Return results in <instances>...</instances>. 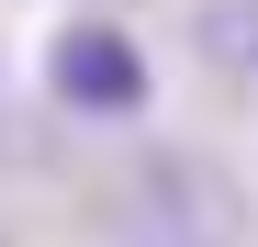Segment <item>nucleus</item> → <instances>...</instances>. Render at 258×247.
<instances>
[{"instance_id": "obj_1", "label": "nucleus", "mask_w": 258, "mask_h": 247, "mask_svg": "<svg viewBox=\"0 0 258 247\" xmlns=\"http://www.w3.org/2000/svg\"><path fill=\"white\" fill-rule=\"evenodd\" d=\"M236 225H247V202H236L225 169H202V157H146V169L123 180V202H112L123 247H236Z\"/></svg>"}, {"instance_id": "obj_2", "label": "nucleus", "mask_w": 258, "mask_h": 247, "mask_svg": "<svg viewBox=\"0 0 258 247\" xmlns=\"http://www.w3.org/2000/svg\"><path fill=\"white\" fill-rule=\"evenodd\" d=\"M45 90H56L68 112H101V124H123V112H146V45H135L123 23L79 12L56 45H45Z\"/></svg>"}, {"instance_id": "obj_3", "label": "nucleus", "mask_w": 258, "mask_h": 247, "mask_svg": "<svg viewBox=\"0 0 258 247\" xmlns=\"http://www.w3.org/2000/svg\"><path fill=\"white\" fill-rule=\"evenodd\" d=\"M191 45L225 68V79H258V0H213V12L191 23Z\"/></svg>"}]
</instances>
